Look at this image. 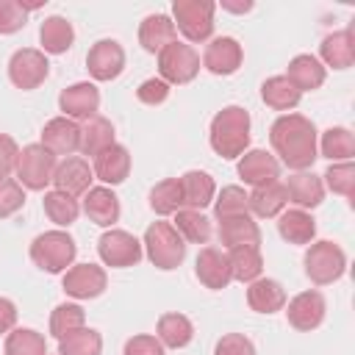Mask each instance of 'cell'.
<instances>
[{
	"label": "cell",
	"mask_w": 355,
	"mask_h": 355,
	"mask_svg": "<svg viewBox=\"0 0 355 355\" xmlns=\"http://www.w3.org/2000/svg\"><path fill=\"white\" fill-rule=\"evenodd\" d=\"M269 141L280 164L294 172H305L319 158L316 125L302 114H280L269 128Z\"/></svg>",
	"instance_id": "obj_1"
},
{
	"label": "cell",
	"mask_w": 355,
	"mask_h": 355,
	"mask_svg": "<svg viewBox=\"0 0 355 355\" xmlns=\"http://www.w3.org/2000/svg\"><path fill=\"white\" fill-rule=\"evenodd\" d=\"M250 111L241 105H225L222 111L214 114L208 141L216 155L225 161H236L250 150Z\"/></svg>",
	"instance_id": "obj_2"
},
{
	"label": "cell",
	"mask_w": 355,
	"mask_h": 355,
	"mask_svg": "<svg viewBox=\"0 0 355 355\" xmlns=\"http://www.w3.org/2000/svg\"><path fill=\"white\" fill-rule=\"evenodd\" d=\"M75 255H78V244L61 227L44 230L31 241V261L47 275H64L75 263Z\"/></svg>",
	"instance_id": "obj_3"
},
{
	"label": "cell",
	"mask_w": 355,
	"mask_h": 355,
	"mask_svg": "<svg viewBox=\"0 0 355 355\" xmlns=\"http://www.w3.org/2000/svg\"><path fill=\"white\" fill-rule=\"evenodd\" d=\"M141 250L150 258V263L155 269H164V272L178 269L183 263V258H186V241L172 227V222H153L144 230Z\"/></svg>",
	"instance_id": "obj_4"
},
{
	"label": "cell",
	"mask_w": 355,
	"mask_h": 355,
	"mask_svg": "<svg viewBox=\"0 0 355 355\" xmlns=\"http://www.w3.org/2000/svg\"><path fill=\"white\" fill-rule=\"evenodd\" d=\"M214 0H175L172 3V25L183 33L186 44L211 42L214 36Z\"/></svg>",
	"instance_id": "obj_5"
},
{
	"label": "cell",
	"mask_w": 355,
	"mask_h": 355,
	"mask_svg": "<svg viewBox=\"0 0 355 355\" xmlns=\"http://www.w3.org/2000/svg\"><path fill=\"white\" fill-rule=\"evenodd\" d=\"M302 263H305L308 280L316 283V286H330V283H336L347 272V255H344V250L336 241H327V239L311 241L308 250H305Z\"/></svg>",
	"instance_id": "obj_6"
},
{
	"label": "cell",
	"mask_w": 355,
	"mask_h": 355,
	"mask_svg": "<svg viewBox=\"0 0 355 355\" xmlns=\"http://www.w3.org/2000/svg\"><path fill=\"white\" fill-rule=\"evenodd\" d=\"M55 155L50 150H44L39 141L36 144H25L17 155V183L28 191H44L53 183V172H55Z\"/></svg>",
	"instance_id": "obj_7"
},
{
	"label": "cell",
	"mask_w": 355,
	"mask_h": 355,
	"mask_svg": "<svg viewBox=\"0 0 355 355\" xmlns=\"http://www.w3.org/2000/svg\"><path fill=\"white\" fill-rule=\"evenodd\" d=\"M200 72V55L186 42H172L158 53V78L169 86L191 83Z\"/></svg>",
	"instance_id": "obj_8"
},
{
	"label": "cell",
	"mask_w": 355,
	"mask_h": 355,
	"mask_svg": "<svg viewBox=\"0 0 355 355\" xmlns=\"http://www.w3.org/2000/svg\"><path fill=\"white\" fill-rule=\"evenodd\" d=\"M97 255L111 269H128V266H136L141 261L144 250L133 233L119 230V227H108L97 241Z\"/></svg>",
	"instance_id": "obj_9"
},
{
	"label": "cell",
	"mask_w": 355,
	"mask_h": 355,
	"mask_svg": "<svg viewBox=\"0 0 355 355\" xmlns=\"http://www.w3.org/2000/svg\"><path fill=\"white\" fill-rule=\"evenodd\" d=\"M47 75H50V61L36 47H19L8 58V80L22 92L39 89L47 80Z\"/></svg>",
	"instance_id": "obj_10"
},
{
	"label": "cell",
	"mask_w": 355,
	"mask_h": 355,
	"mask_svg": "<svg viewBox=\"0 0 355 355\" xmlns=\"http://www.w3.org/2000/svg\"><path fill=\"white\" fill-rule=\"evenodd\" d=\"M108 275L100 263H72L61 275V288L72 300H94L105 291Z\"/></svg>",
	"instance_id": "obj_11"
},
{
	"label": "cell",
	"mask_w": 355,
	"mask_h": 355,
	"mask_svg": "<svg viewBox=\"0 0 355 355\" xmlns=\"http://www.w3.org/2000/svg\"><path fill=\"white\" fill-rule=\"evenodd\" d=\"M324 313H327V302L322 297V291L316 288H308V291H300L297 297H291L286 302V319L294 330L300 333H311L316 330L322 322H324Z\"/></svg>",
	"instance_id": "obj_12"
},
{
	"label": "cell",
	"mask_w": 355,
	"mask_h": 355,
	"mask_svg": "<svg viewBox=\"0 0 355 355\" xmlns=\"http://www.w3.org/2000/svg\"><path fill=\"white\" fill-rule=\"evenodd\" d=\"M86 69L94 80L105 83L122 75L125 69V47L116 39H100L86 53Z\"/></svg>",
	"instance_id": "obj_13"
},
{
	"label": "cell",
	"mask_w": 355,
	"mask_h": 355,
	"mask_svg": "<svg viewBox=\"0 0 355 355\" xmlns=\"http://www.w3.org/2000/svg\"><path fill=\"white\" fill-rule=\"evenodd\" d=\"M58 108L64 111L61 116L86 122V119L97 116V111H100V89L89 80H78L58 94Z\"/></svg>",
	"instance_id": "obj_14"
},
{
	"label": "cell",
	"mask_w": 355,
	"mask_h": 355,
	"mask_svg": "<svg viewBox=\"0 0 355 355\" xmlns=\"http://www.w3.org/2000/svg\"><path fill=\"white\" fill-rule=\"evenodd\" d=\"M241 61H244V50L239 44V39H233V36H214L205 44L202 67L211 75H233V72H239Z\"/></svg>",
	"instance_id": "obj_15"
},
{
	"label": "cell",
	"mask_w": 355,
	"mask_h": 355,
	"mask_svg": "<svg viewBox=\"0 0 355 355\" xmlns=\"http://www.w3.org/2000/svg\"><path fill=\"white\" fill-rule=\"evenodd\" d=\"M92 180H94V172H92L89 161L80 155H67L64 161L55 164V172H53L55 191H64L69 197H80L92 189Z\"/></svg>",
	"instance_id": "obj_16"
},
{
	"label": "cell",
	"mask_w": 355,
	"mask_h": 355,
	"mask_svg": "<svg viewBox=\"0 0 355 355\" xmlns=\"http://www.w3.org/2000/svg\"><path fill=\"white\" fill-rule=\"evenodd\" d=\"M236 172H239V178H241L247 186L258 189V186L275 183V180L280 178V161H277L272 153H266V150H247V153L239 158Z\"/></svg>",
	"instance_id": "obj_17"
},
{
	"label": "cell",
	"mask_w": 355,
	"mask_h": 355,
	"mask_svg": "<svg viewBox=\"0 0 355 355\" xmlns=\"http://www.w3.org/2000/svg\"><path fill=\"white\" fill-rule=\"evenodd\" d=\"M194 275L197 280L211 288V291H219V288H227V283L233 280L230 277V263H227V252L219 250V247H202L197 252V261H194Z\"/></svg>",
	"instance_id": "obj_18"
},
{
	"label": "cell",
	"mask_w": 355,
	"mask_h": 355,
	"mask_svg": "<svg viewBox=\"0 0 355 355\" xmlns=\"http://www.w3.org/2000/svg\"><path fill=\"white\" fill-rule=\"evenodd\" d=\"M39 144L44 150H50L53 155L67 158L80 147V125L75 119H67V116H53L50 122H44Z\"/></svg>",
	"instance_id": "obj_19"
},
{
	"label": "cell",
	"mask_w": 355,
	"mask_h": 355,
	"mask_svg": "<svg viewBox=\"0 0 355 355\" xmlns=\"http://www.w3.org/2000/svg\"><path fill=\"white\" fill-rule=\"evenodd\" d=\"M92 161H94V164H92L94 178L103 180V186H108V189L125 183V178L130 175V153H128V147H122V144L105 147V150L97 153Z\"/></svg>",
	"instance_id": "obj_20"
},
{
	"label": "cell",
	"mask_w": 355,
	"mask_h": 355,
	"mask_svg": "<svg viewBox=\"0 0 355 355\" xmlns=\"http://www.w3.org/2000/svg\"><path fill=\"white\" fill-rule=\"evenodd\" d=\"M83 214L94 222V225H100V227H114L116 222H119V214H122V208H119V197L114 194V189H108V186H92L86 194H83Z\"/></svg>",
	"instance_id": "obj_21"
},
{
	"label": "cell",
	"mask_w": 355,
	"mask_h": 355,
	"mask_svg": "<svg viewBox=\"0 0 355 355\" xmlns=\"http://www.w3.org/2000/svg\"><path fill=\"white\" fill-rule=\"evenodd\" d=\"M319 61L327 69H349L355 64V36L349 28L333 31L319 44Z\"/></svg>",
	"instance_id": "obj_22"
},
{
	"label": "cell",
	"mask_w": 355,
	"mask_h": 355,
	"mask_svg": "<svg viewBox=\"0 0 355 355\" xmlns=\"http://www.w3.org/2000/svg\"><path fill=\"white\" fill-rule=\"evenodd\" d=\"M180 183V200H183V208H191V211H202L205 205L214 202L216 197V183L208 172L202 169H189L178 178Z\"/></svg>",
	"instance_id": "obj_23"
},
{
	"label": "cell",
	"mask_w": 355,
	"mask_h": 355,
	"mask_svg": "<svg viewBox=\"0 0 355 355\" xmlns=\"http://www.w3.org/2000/svg\"><path fill=\"white\" fill-rule=\"evenodd\" d=\"M283 186H286V197H288V202H294V205L302 208V211L316 208V205L324 200V183H322V178L313 175L311 169L288 175V180H286Z\"/></svg>",
	"instance_id": "obj_24"
},
{
	"label": "cell",
	"mask_w": 355,
	"mask_h": 355,
	"mask_svg": "<svg viewBox=\"0 0 355 355\" xmlns=\"http://www.w3.org/2000/svg\"><path fill=\"white\" fill-rule=\"evenodd\" d=\"M219 241L225 250L233 247H258L261 244V227L252 219V214H241V216H230V219H219Z\"/></svg>",
	"instance_id": "obj_25"
},
{
	"label": "cell",
	"mask_w": 355,
	"mask_h": 355,
	"mask_svg": "<svg viewBox=\"0 0 355 355\" xmlns=\"http://www.w3.org/2000/svg\"><path fill=\"white\" fill-rule=\"evenodd\" d=\"M247 305L255 313H277L286 308V288L272 277H258L247 283Z\"/></svg>",
	"instance_id": "obj_26"
},
{
	"label": "cell",
	"mask_w": 355,
	"mask_h": 355,
	"mask_svg": "<svg viewBox=\"0 0 355 355\" xmlns=\"http://www.w3.org/2000/svg\"><path fill=\"white\" fill-rule=\"evenodd\" d=\"M286 202H288V197H286V186H283L280 180L266 183V186H258V189H252V191L247 194V208H250V214H255V216H261V219H275V216H280V214L286 211Z\"/></svg>",
	"instance_id": "obj_27"
},
{
	"label": "cell",
	"mask_w": 355,
	"mask_h": 355,
	"mask_svg": "<svg viewBox=\"0 0 355 355\" xmlns=\"http://www.w3.org/2000/svg\"><path fill=\"white\" fill-rule=\"evenodd\" d=\"M39 42H42V53L44 55L47 53L50 55H61V53H67L72 47L75 28H72V22L67 17H58V14L44 17V22L39 25Z\"/></svg>",
	"instance_id": "obj_28"
},
{
	"label": "cell",
	"mask_w": 355,
	"mask_h": 355,
	"mask_svg": "<svg viewBox=\"0 0 355 355\" xmlns=\"http://www.w3.org/2000/svg\"><path fill=\"white\" fill-rule=\"evenodd\" d=\"M277 233L288 244H311L316 239V219L302 208H288L277 216Z\"/></svg>",
	"instance_id": "obj_29"
},
{
	"label": "cell",
	"mask_w": 355,
	"mask_h": 355,
	"mask_svg": "<svg viewBox=\"0 0 355 355\" xmlns=\"http://www.w3.org/2000/svg\"><path fill=\"white\" fill-rule=\"evenodd\" d=\"M155 338L164 347H169V349H183L194 338V324H191L189 316H183L178 311L161 313L158 316V324H155Z\"/></svg>",
	"instance_id": "obj_30"
},
{
	"label": "cell",
	"mask_w": 355,
	"mask_h": 355,
	"mask_svg": "<svg viewBox=\"0 0 355 355\" xmlns=\"http://www.w3.org/2000/svg\"><path fill=\"white\" fill-rule=\"evenodd\" d=\"M175 25H172V17L166 14H147L139 25V44L147 50V53H161L166 44L175 42Z\"/></svg>",
	"instance_id": "obj_31"
},
{
	"label": "cell",
	"mask_w": 355,
	"mask_h": 355,
	"mask_svg": "<svg viewBox=\"0 0 355 355\" xmlns=\"http://www.w3.org/2000/svg\"><path fill=\"white\" fill-rule=\"evenodd\" d=\"M286 78L300 89V92H313L324 83L327 78V69L322 67V61L311 53H300L288 61V69H286Z\"/></svg>",
	"instance_id": "obj_32"
},
{
	"label": "cell",
	"mask_w": 355,
	"mask_h": 355,
	"mask_svg": "<svg viewBox=\"0 0 355 355\" xmlns=\"http://www.w3.org/2000/svg\"><path fill=\"white\" fill-rule=\"evenodd\" d=\"M261 100L272 108V111H291L300 105L302 92L286 78V75H272L261 83Z\"/></svg>",
	"instance_id": "obj_33"
},
{
	"label": "cell",
	"mask_w": 355,
	"mask_h": 355,
	"mask_svg": "<svg viewBox=\"0 0 355 355\" xmlns=\"http://www.w3.org/2000/svg\"><path fill=\"white\" fill-rule=\"evenodd\" d=\"M111 144H116V139H114V125H111V119H105V116H92V119H86L83 125H80V153L83 155H89V158H94L97 153H103L105 147H111Z\"/></svg>",
	"instance_id": "obj_34"
},
{
	"label": "cell",
	"mask_w": 355,
	"mask_h": 355,
	"mask_svg": "<svg viewBox=\"0 0 355 355\" xmlns=\"http://www.w3.org/2000/svg\"><path fill=\"white\" fill-rule=\"evenodd\" d=\"M316 150H319L324 158H330V164L352 161V158H355V136H352L349 128H341V125L327 128V130L319 136Z\"/></svg>",
	"instance_id": "obj_35"
},
{
	"label": "cell",
	"mask_w": 355,
	"mask_h": 355,
	"mask_svg": "<svg viewBox=\"0 0 355 355\" xmlns=\"http://www.w3.org/2000/svg\"><path fill=\"white\" fill-rule=\"evenodd\" d=\"M227 263H230V277L239 283H252L263 272V255L261 247H233L227 250Z\"/></svg>",
	"instance_id": "obj_36"
},
{
	"label": "cell",
	"mask_w": 355,
	"mask_h": 355,
	"mask_svg": "<svg viewBox=\"0 0 355 355\" xmlns=\"http://www.w3.org/2000/svg\"><path fill=\"white\" fill-rule=\"evenodd\" d=\"M42 208H44L47 219H50L55 227H61V230H64V227H69V225L80 216V202H78L75 197L64 194V191H55V189L44 191Z\"/></svg>",
	"instance_id": "obj_37"
},
{
	"label": "cell",
	"mask_w": 355,
	"mask_h": 355,
	"mask_svg": "<svg viewBox=\"0 0 355 355\" xmlns=\"http://www.w3.org/2000/svg\"><path fill=\"white\" fill-rule=\"evenodd\" d=\"M183 241L191 244H208L211 239V219L202 211H191V208H180L175 214V225H172Z\"/></svg>",
	"instance_id": "obj_38"
},
{
	"label": "cell",
	"mask_w": 355,
	"mask_h": 355,
	"mask_svg": "<svg viewBox=\"0 0 355 355\" xmlns=\"http://www.w3.org/2000/svg\"><path fill=\"white\" fill-rule=\"evenodd\" d=\"M80 327H86V311L78 302H61L53 308V313H50V336L53 338H64Z\"/></svg>",
	"instance_id": "obj_39"
},
{
	"label": "cell",
	"mask_w": 355,
	"mask_h": 355,
	"mask_svg": "<svg viewBox=\"0 0 355 355\" xmlns=\"http://www.w3.org/2000/svg\"><path fill=\"white\" fill-rule=\"evenodd\" d=\"M150 208H153L158 216H169V214H178V211L183 208L178 178H164V180H158V183L150 189Z\"/></svg>",
	"instance_id": "obj_40"
},
{
	"label": "cell",
	"mask_w": 355,
	"mask_h": 355,
	"mask_svg": "<svg viewBox=\"0 0 355 355\" xmlns=\"http://www.w3.org/2000/svg\"><path fill=\"white\" fill-rule=\"evenodd\" d=\"M103 336L94 327H80L64 338H58V355H100Z\"/></svg>",
	"instance_id": "obj_41"
},
{
	"label": "cell",
	"mask_w": 355,
	"mask_h": 355,
	"mask_svg": "<svg viewBox=\"0 0 355 355\" xmlns=\"http://www.w3.org/2000/svg\"><path fill=\"white\" fill-rule=\"evenodd\" d=\"M6 355H47V341L33 327H14L6 336Z\"/></svg>",
	"instance_id": "obj_42"
},
{
	"label": "cell",
	"mask_w": 355,
	"mask_h": 355,
	"mask_svg": "<svg viewBox=\"0 0 355 355\" xmlns=\"http://www.w3.org/2000/svg\"><path fill=\"white\" fill-rule=\"evenodd\" d=\"M250 214L247 208V191L241 186H222V191L214 197V216L219 219H230V216H241Z\"/></svg>",
	"instance_id": "obj_43"
},
{
	"label": "cell",
	"mask_w": 355,
	"mask_h": 355,
	"mask_svg": "<svg viewBox=\"0 0 355 355\" xmlns=\"http://www.w3.org/2000/svg\"><path fill=\"white\" fill-rule=\"evenodd\" d=\"M322 183H324V189H330L333 194L352 197V189H355V166H352V161L330 164L327 172L322 175Z\"/></svg>",
	"instance_id": "obj_44"
},
{
	"label": "cell",
	"mask_w": 355,
	"mask_h": 355,
	"mask_svg": "<svg viewBox=\"0 0 355 355\" xmlns=\"http://www.w3.org/2000/svg\"><path fill=\"white\" fill-rule=\"evenodd\" d=\"M22 205H25V189L14 178H3L0 180V219L14 216Z\"/></svg>",
	"instance_id": "obj_45"
},
{
	"label": "cell",
	"mask_w": 355,
	"mask_h": 355,
	"mask_svg": "<svg viewBox=\"0 0 355 355\" xmlns=\"http://www.w3.org/2000/svg\"><path fill=\"white\" fill-rule=\"evenodd\" d=\"M25 22H28V11L22 8L19 0H0V33L3 36L22 31Z\"/></svg>",
	"instance_id": "obj_46"
},
{
	"label": "cell",
	"mask_w": 355,
	"mask_h": 355,
	"mask_svg": "<svg viewBox=\"0 0 355 355\" xmlns=\"http://www.w3.org/2000/svg\"><path fill=\"white\" fill-rule=\"evenodd\" d=\"M214 355H255V344L244 333H225L216 341Z\"/></svg>",
	"instance_id": "obj_47"
},
{
	"label": "cell",
	"mask_w": 355,
	"mask_h": 355,
	"mask_svg": "<svg viewBox=\"0 0 355 355\" xmlns=\"http://www.w3.org/2000/svg\"><path fill=\"white\" fill-rule=\"evenodd\" d=\"M122 355H166V347L150 336V333H139V336H130L122 347Z\"/></svg>",
	"instance_id": "obj_48"
},
{
	"label": "cell",
	"mask_w": 355,
	"mask_h": 355,
	"mask_svg": "<svg viewBox=\"0 0 355 355\" xmlns=\"http://www.w3.org/2000/svg\"><path fill=\"white\" fill-rule=\"evenodd\" d=\"M136 97H139V103H144V105H161V103L169 97V83H164L161 78H147V80L139 83Z\"/></svg>",
	"instance_id": "obj_49"
},
{
	"label": "cell",
	"mask_w": 355,
	"mask_h": 355,
	"mask_svg": "<svg viewBox=\"0 0 355 355\" xmlns=\"http://www.w3.org/2000/svg\"><path fill=\"white\" fill-rule=\"evenodd\" d=\"M17 155H19L17 141L8 133H0V180L3 178H11V172L17 166Z\"/></svg>",
	"instance_id": "obj_50"
},
{
	"label": "cell",
	"mask_w": 355,
	"mask_h": 355,
	"mask_svg": "<svg viewBox=\"0 0 355 355\" xmlns=\"http://www.w3.org/2000/svg\"><path fill=\"white\" fill-rule=\"evenodd\" d=\"M17 327V305L8 297H0V333H11Z\"/></svg>",
	"instance_id": "obj_51"
},
{
	"label": "cell",
	"mask_w": 355,
	"mask_h": 355,
	"mask_svg": "<svg viewBox=\"0 0 355 355\" xmlns=\"http://www.w3.org/2000/svg\"><path fill=\"white\" fill-rule=\"evenodd\" d=\"M222 8H225V11H230V14H244V11H250V8H252V3H250V0H244V3L222 0Z\"/></svg>",
	"instance_id": "obj_52"
}]
</instances>
